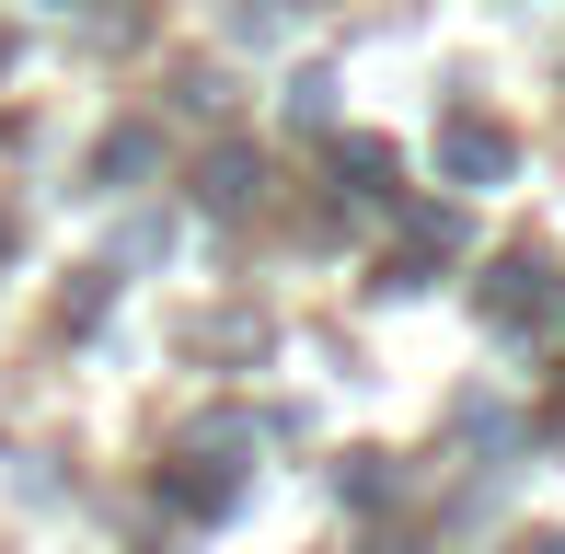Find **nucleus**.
<instances>
[{"label":"nucleus","mask_w":565,"mask_h":554,"mask_svg":"<svg viewBox=\"0 0 565 554\" xmlns=\"http://www.w3.org/2000/svg\"><path fill=\"white\" fill-rule=\"evenodd\" d=\"M450 173H461V185H497V173H508V139L497 128H450Z\"/></svg>","instance_id":"1"}]
</instances>
